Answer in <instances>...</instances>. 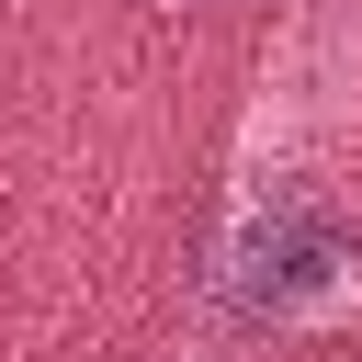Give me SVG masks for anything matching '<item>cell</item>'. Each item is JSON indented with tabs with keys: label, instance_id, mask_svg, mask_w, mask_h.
I'll use <instances>...</instances> for the list:
<instances>
[{
	"label": "cell",
	"instance_id": "cell-1",
	"mask_svg": "<svg viewBox=\"0 0 362 362\" xmlns=\"http://www.w3.org/2000/svg\"><path fill=\"white\" fill-rule=\"evenodd\" d=\"M339 272H351V226L317 192H283L226 238V305L238 317H305L317 294H339Z\"/></svg>",
	"mask_w": 362,
	"mask_h": 362
}]
</instances>
